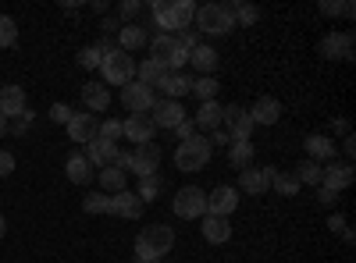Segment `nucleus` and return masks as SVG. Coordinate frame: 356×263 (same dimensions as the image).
<instances>
[{
  "mask_svg": "<svg viewBox=\"0 0 356 263\" xmlns=\"http://www.w3.org/2000/svg\"><path fill=\"white\" fill-rule=\"evenodd\" d=\"M175 246V228L168 224H150V228H143L139 231V239H136V260L139 263H154V260H164Z\"/></svg>",
  "mask_w": 356,
  "mask_h": 263,
  "instance_id": "obj_1",
  "label": "nucleus"
},
{
  "mask_svg": "<svg viewBox=\"0 0 356 263\" xmlns=\"http://www.w3.org/2000/svg\"><path fill=\"white\" fill-rule=\"evenodd\" d=\"M232 28H235V18H232L228 0H225V4H203V8H196V33L228 36Z\"/></svg>",
  "mask_w": 356,
  "mask_h": 263,
  "instance_id": "obj_2",
  "label": "nucleus"
},
{
  "mask_svg": "<svg viewBox=\"0 0 356 263\" xmlns=\"http://www.w3.org/2000/svg\"><path fill=\"white\" fill-rule=\"evenodd\" d=\"M100 75L104 85H129L136 78V57L125 50H111L100 57Z\"/></svg>",
  "mask_w": 356,
  "mask_h": 263,
  "instance_id": "obj_3",
  "label": "nucleus"
},
{
  "mask_svg": "<svg viewBox=\"0 0 356 263\" xmlns=\"http://www.w3.org/2000/svg\"><path fill=\"white\" fill-rule=\"evenodd\" d=\"M211 153H214V146L207 142V135H193L189 142H178L175 167L178 171H203L207 160H211Z\"/></svg>",
  "mask_w": 356,
  "mask_h": 263,
  "instance_id": "obj_4",
  "label": "nucleus"
},
{
  "mask_svg": "<svg viewBox=\"0 0 356 263\" xmlns=\"http://www.w3.org/2000/svg\"><path fill=\"white\" fill-rule=\"evenodd\" d=\"M171 210H175V217H182V221H200L207 214V192L196 189V185L178 189L175 199H171Z\"/></svg>",
  "mask_w": 356,
  "mask_h": 263,
  "instance_id": "obj_5",
  "label": "nucleus"
},
{
  "mask_svg": "<svg viewBox=\"0 0 356 263\" xmlns=\"http://www.w3.org/2000/svg\"><path fill=\"white\" fill-rule=\"evenodd\" d=\"M150 50H154V61H161L168 71H182L186 65H189V53L178 46V40L175 36H154L150 40Z\"/></svg>",
  "mask_w": 356,
  "mask_h": 263,
  "instance_id": "obj_6",
  "label": "nucleus"
},
{
  "mask_svg": "<svg viewBox=\"0 0 356 263\" xmlns=\"http://www.w3.org/2000/svg\"><path fill=\"white\" fill-rule=\"evenodd\" d=\"M221 125H225V132L232 135V142H246L250 135H253V118H250V110L246 107H239V103H228V107H221Z\"/></svg>",
  "mask_w": 356,
  "mask_h": 263,
  "instance_id": "obj_7",
  "label": "nucleus"
},
{
  "mask_svg": "<svg viewBox=\"0 0 356 263\" xmlns=\"http://www.w3.org/2000/svg\"><path fill=\"white\" fill-rule=\"evenodd\" d=\"M122 103L132 110V114H146V110H154L157 103V90H150V85H143V82H129L122 85Z\"/></svg>",
  "mask_w": 356,
  "mask_h": 263,
  "instance_id": "obj_8",
  "label": "nucleus"
},
{
  "mask_svg": "<svg viewBox=\"0 0 356 263\" xmlns=\"http://www.w3.org/2000/svg\"><path fill=\"white\" fill-rule=\"evenodd\" d=\"M161 167V146L157 142H143L132 150L129 157V171H136V178H146V174H157Z\"/></svg>",
  "mask_w": 356,
  "mask_h": 263,
  "instance_id": "obj_9",
  "label": "nucleus"
},
{
  "mask_svg": "<svg viewBox=\"0 0 356 263\" xmlns=\"http://www.w3.org/2000/svg\"><path fill=\"white\" fill-rule=\"evenodd\" d=\"M154 128H171L175 132V125L178 121H186L189 114H186V107H182V100H164V96H157V103H154Z\"/></svg>",
  "mask_w": 356,
  "mask_h": 263,
  "instance_id": "obj_10",
  "label": "nucleus"
},
{
  "mask_svg": "<svg viewBox=\"0 0 356 263\" xmlns=\"http://www.w3.org/2000/svg\"><path fill=\"white\" fill-rule=\"evenodd\" d=\"M235 207H239V189L218 185L214 192H207V217H228Z\"/></svg>",
  "mask_w": 356,
  "mask_h": 263,
  "instance_id": "obj_11",
  "label": "nucleus"
},
{
  "mask_svg": "<svg viewBox=\"0 0 356 263\" xmlns=\"http://www.w3.org/2000/svg\"><path fill=\"white\" fill-rule=\"evenodd\" d=\"M154 121H150V114H129V118L122 121V139L143 146V142H154Z\"/></svg>",
  "mask_w": 356,
  "mask_h": 263,
  "instance_id": "obj_12",
  "label": "nucleus"
},
{
  "mask_svg": "<svg viewBox=\"0 0 356 263\" xmlns=\"http://www.w3.org/2000/svg\"><path fill=\"white\" fill-rule=\"evenodd\" d=\"M321 53L328 61H353V33H328L321 40Z\"/></svg>",
  "mask_w": 356,
  "mask_h": 263,
  "instance_id": "obj_13",
  "label": "nucleus"
},
{
  "mask_svg": "<svg viewBox=\"0 0 356 263\" xmlns=\"http://www.w3.org/2000/svg\"><path fill=\"white\" fill-rule=\"evenodd\" d=\"M271 174H275V167H246V171H239V189L250 196H264L271 189Z\"/></svg>",
  "mask_w": 356,
  "mask_h": 263,
  "instance_id": "obj_14",
  "label": "nucleus"
},
{
  "mask_svg": "<svg viewBox=\"0 0 356 263\" xmlns=\"http://www.w3.org/2000/svg\"><path fill=\"white\" fill-rule=\"evenodd\" d=\"M68 128V139L72 142H93L97 139V128H100V121H97V114H72V121L65 125Z\"/></svg>",
  "mask_w": 356,
  "mask_h": 263,
  "instance_id": "obj_15",
  "label": "nucleus"
},
{
  "mask_svg": "<svg viewBox=\"0 0 356 263\" xmlns=\"http://www.w3.org/2000/svg\"><path fill=\"white\" fill-rule=\"evenodd\" d=\"M143 210H146V203L136 196V192H114L111 196V214H118V217H125V221H136V217H143Z\"/></svg>",
  "mask_w": 356,
  "mask_h": 263,
  "instance_id": "obj_16",
  "label": "nucleus"
},
{
  "mask_svg": "<svg viewBox=\"0 0 356 263\" xmlns=\"http://www.w3.org/2000/svg\"><path fill=\"white\" fill-rule=\"evenodd\" d=\"M89 164H93V171H104V167H111L114 164V157H118V146L114 142H104L100 135L93 139V142H86V153H82Z\"/></svg>",
  "mask_w": 356,
  "mask_h": 263,
  "instance_id": "obj_17",
  "label": "nucleus"
},
{
  "mask_svg": "<svg viewBox=\"0 0 356 263\" xmlns=\"http://www.w3.org/2000/svg\"><path fill=\"white\" fill-rule=\"evenodd\" d=\"M200 231H203V239L211 242V246H225L228 239H232V224H228V217H200Z\"/></svg>",
  "mask_w": 356,
  "mask_h": 263,
  "instance_id": "obj_18",
  "label": "nucleus"
},
{
  "mask_svg": "<svg viewBox=\"0 0 356 263\" xmlns=\"http://www.w3.org/2000/svg\"><path fill=\"white\" fill-rule=\"evenodd\" d=\"M25 114V90L22 85H4L0 90V118H22Z\"/></svg>",
  "mask_w": 356,
  "mask_h": 263,
  "instance_id": "obj_19",
  "label": "nucleus"
},
{
  "mask_svg": "<svg viewBox=\"0 0 356 263\" xmlns=\"http://www.w3.org/2000/svg\"><path fill=\"white\" fill-rule=\"evenodd\" d=\"M146 43H150V33H146L139 22H129V25L118 28V50L132 53V50H139V46H146Z\"/></svg>",
  "mask_w": 356,
  "mask_h": 263,
  "instance_id": "obj_20",
  "label": "nucleus"
},
{
  "mask_svg": "<svg viewBox=\"0 0 356 263\" xmlns=\"http://www.w3.org/2000/svg\"><path fill=\"white\" fill-rule=\"evenodd\" d=\"M189 65H193V71H200V75H214V71H218V65H221V57H218V50H214V46L200 43L196 50H189Z\"/></svg>",
  "mask_w": 356,
  "mask_h": 263,
  "instance_id": "obj_21",
  "label": "nucleus"
},
{
  "mask_svg": "<svg viewBox=\"0 0 356 263\" xmlns=\"http://www.w3.org/2000/svg\"><path fill=\"white\" fill-rule=\"evenodd\" d=\"M250 118H253V125H278L282 103H278L275 96H260V100L250 107Z\"/></svg>",
  "mask_w": 356,
  "mask_h": 263,
  "instance_id": "obj_22",
  "label": "nucleus"
},
{
  "mask_svg": "<svg viewBox=\"0 0 356 263\" xmlns=\"http://www.w3.org/2000/svg\"><path fill=\"white\" fill-rule=\"evenodd\" d=\"M82 103L93 110V114H104L111 107V90H107L104 82H86L82 85Z\"/></svg>",
  "mask_w": 356,
  "mask_h": 263,
  "instance_id": "obj_23",
  "label": "nucleus"
},
{
  "mask_svg": "<svg viewBox=\"0 0 356 263\" xmlns=\"http://www.w3.org/2000/svg\"><path fill=\"white\" fill-rule=\"evenodd\" d=\"M324 189H332V192H342V189H349L353 185V164L346 160V164H328L324 167V182H321Z\"/></svg>",
  "mask_w": 356,
  "mask_h": 263,
  "instance_id": "obj_24",
  "label": "nucleus"
},
{
  "mask_svg": "<svg viewBox=\"0 0 356 263\" xmlns=\"http://www.w3.org/2000/svg\"><path fill=\"white\" fill-rule=\"evenodd\" d=\"M157 90L164 93V100H182V96L193 90V78H189L186 71H168Z\"/></svg>",
  "mask_w": 356,
  "mask_h": 263,
  "instance_id": "obj_25",
  "label": "nucleus"
},
{
  "mask_svg": "<svg viewBox=\"0 0 356 263\" xmlns=\"http://www.w3.org/2000/svg\"><path fill=\"white\" fill-rule=\"evenodd\" d=\"M65 174H68L72 185H89V182H93V164H89L82 153H72L68 164H65Z\"/></svg>",
  "mask_w": 356,
  "mask_h": 263,
  "instance_id": "obj_26",
  "label": "nucleus"
},
{
  "mask_svg": "<svg viewBox=\"0 0 356 263\" xmlns=\"http://www.w3.org/2000/svg\"><path fill=\"white\" fill-rule=\"evenodd\" d=\"M193 125H196V128H203V132H214V128H221V103H218V100H207V103H200V110H196Z\"/></svg>",
  "mask_w": 356,
  "mask_h": 263,
  "instance_id": "obj_27",
  "label": "nucleus"
},
{
  "mask_svg": "<svg viewBox=\"0 0 356 263\" xmlns=\"http://www.w3.org/2000/svg\"><path fill=\"white\" fill-rule=\"evenodd\" d=\"M307 157L310 160H335V139H328V135H307Z\"/></svg>",
  "mask_w": 356,
  "mask_h": 263,
  "instance_id": "obj_28",
  "label": "nucleus"
},
{
  "mask_svg": "<svg viewBox=\"0 0 356 263\" xmlns=\"http://www.w3.org/2000/svg\"><path fill=\"white\" fill-rule=\"evenodd\" d=\"M97 178H100V185H104V192L107 196H114V192H125L129 189V174L122 171V167H104V171H97Z\"/></svg>",
  "mask_w": 356,
  "mask_h": 263,
  "instance_id": "obj_29",
  "label": "nucleus"
},
{
  "mask_svg": "<svg viewBox=\"0 0 356 263\" xmlns=\"http://www.w3.org/2000/svg\"><path fill=\"white\" fill-rule=\"evenodd\" d=\"M136 82H143V85H150V90H157V85L164 82V75H168V68L161 65V61H154V57H146V61L136 68Z\"/></svg>",
  "mask_w": 356,
  "mask_h": 263,
  "instance_id": "obj_30",
  "label": "nucleus"
},
{
  "mask_svg": "<svg viewBox=\"0 0 356 263\" xmlns=\"http://www.w3.org/2000/svg\"><path fill=\"white\" fill-rule=\"evenodd\" d=\"M193 18H196V4H193V0H171V22H175V33H182V28H193Z\"/></svg>",
  "mask_w": 356,
  "mask_h": 263,
  "instance_id": "obj_31",
  "label": "nucleus"
},
{
  "mask_svg": "<svg viewBox=\"0 0 356 263\" xmlns=\"http://www.w3.org/2000/svg\"><path fill=\"white\" fill-rule=\"evenodd\" d=\"M150 18H154V25L161 28V36H171V33H175V22H171V0H154V4H150Z\"/></svg>",
  "mask_w": 356,
  "mask_h": 263,
  "instance_id": "obj_32",
  "label": "nucleus"
},
{
  "mask_svg": "<svg viewBox=\"0 0 356 263\" xmlns=\"http://www.w3.org/2000/svg\"><path fill=\"white\" fill-rule=\"evenodd\" d=\"M228 160H232V167H239V171L253 167V142L250 139L246 142H228Z\"/></svg>",
  "mask_w": 356,
  "mask_h": 263,
  "instance_id": "obj_33",
  "label": "nucleus"
},
{
  "mask_svg": "<svg viewBox=\"0 0 356 263\" xmlns=\"http://www.w3.org/2000/svg\"><path fill=\"white\" fill-rule=\"evenodd\" d=\"M218 90H221V82L214 78V75H200V78H193V96H200V103H207V100H218Z\"/></svg>",
  "mask_w": 356,
  "mask_h": 263,
  "instance_id": "obj_34",
  "label": "nucleus"
},
{
  "mask_svg": "<svg viewBox=\"0 0 356 263\" xmlns=\"http://www.w3.org/2000/svg\"><path fill=\"white\" fill-rule=\"evenodd\" d=\"M228 8H232L235 28H239V25H253V22L260 18V8H253V4H239V0H228Z\"/></svg>",
  "mask_w": 356,
  "mask_h": 263,
  "instance_id": "obj_35",
  "label": "nucleus"
},
{
  "mask_svg": "<svg viewBox=\"0 0 356 263\" xmlns=\"http://www.w3.org/2000/svg\"><path fill=\"white\" fill-rule=\"evenodd\" d=\"M296 178H300V185L307 182V185H321L324 182V167L317 164V160H303L300 167H296Z\"/></svg>",
  "mask_w": 356,
  "mask_h": 263,
  "instance_id": "obj_36",
  "label": "nucleus"
},
{
  "mask_svg": "<svg viewBox=\"0 0 356 263\" xmlns=\"http://www.w3.org/2000/svg\"><path fill=\"white\" fill-rule=\"evenodd\" d=\"M271 189H278L282 196H296V192H300V178H296V171H292V174L275 171V174H271Z\"/></svg>",
  "mask_w": 356,
  "mask_h": 263,
  "instance_id": "obj_37",
  "label": "nucleus"
},
{
  "mask_svg": "<svg viewBox=\"0 0 356 263\" xmlns=\"http://www.w3.org/2000/svg\"><path fill=\"white\" fill-rule=\"evenodd\" d=\"M82 210L86 214H111V196L107 192H89L82 199Z\"/></svg>",
  "mask_w": 356,
  "mask_h": 263,
  "instance_id": "obj_38",
  "label": "nucleus"
},
{
  "mask_svg": "<svg viewBox=\"0 0 356 263\" xmlns=\"http://www.w3.org/2000/svg\"><path fill=\"white\" fill-rule=\"evenodd\" d=\"M18 40V25L11 15H0V46H15Z\"/></svg>",
  "mask_w": 356,
  "mask_h": 263,
  "instance_id": "obj_39",
  "label": "nucleus"
},
{
  "mask_svg": "<svg viewBox=\"0 0 356 263\" xmlns=\"http://www.w3.org/2000/svg\"><path fill=\"white\" fill-rule=\"evenodd\" d=\"M157 192H161V174H146V178H139V192H136V196H139L143 203L154 199Z\"/></svg>",
  "mask_w": 356,
  "mask_h": 263,
  "instance_id": "obj_40",
  "label": "nucleus"
},
{
  "mask_svg": "<svg viewBox=\"0 0 356 263\" xmlns=\"http://www.w3.org/2000/svg\"><path fill=\"white\" fill-rule=\"evenodd\" d=\"M97 135H100L104 142H114V146H118V139H122V121H114V118H107V121H100V128H97Z\"/></svg>",
  "mask_w": 356,
  "mask_h": 263,
  "instance_id": "obj_41",
  "label": "nucleus"
},
{
  "mask_svg": "<svg viewBox=\"0 0 356 263\" xmlns=\"http://www.w3.org/2000/svg\"><path fill=\"white\" fill-rule=\"evenodd\" d=\"M100 50L97 46H86V50H79V68H86V71H93V68H100Z\"/></svg>",
  "mask_w": 356,
  "mask_h": 263,
  "instance_id": "obj_42",
  "label": "nucleus"
},
{
  "mask_svg": "<svg viewBox=\"0 0 356 263\" xmlns=\"http://www.w3.org/2000/svg\"><path fill=\"white\" fill-rule=\"evenodd\" d=\"M72 114H75V110H72L68 103H54V107H50V121H57V125H68V121H72Z\"/></svg>",
  "mask_w": 356,
  "mask_h": 263,
  "instance_id": "obj_43",
  "label": "nucleus"
},
{
  "mask_svg": "<svg viewBox=\"0 0 356 263\" xmlns=\"http://www.w3.org/2000/svg\"><path fill=\"white\" fill-rule=\"evenodd\" d=\"M139 8H143L139 0H125V4L118 8V18H125V25H129L132 18H139Z\"/></svg>",
  "mask_w": 356,
  "mask_h": 263,
  "instance_id": "obj_44",
  "label": "nucleus"
},
{
  "mask_svg": "<svg viewBox=\"0 0 356 263\" xmlns=\"http://www.w3.org/2000/svg\"><path fill=\"white\" fill-rule=\"evenodd\" d=\"M175 135L182 139V142H189V139L196 135V125H193V118H186V121H178V125H175Z\"/></svg>",
  "mask_w": 356,
  "mask_h": 263,
  "instance_id": "obj_45",
  "label": "nucleus"
},
{
  "mask_svg": "<svg viewBox=\"0 0 356 263\" xmlns=\"http://www.w3.org/2000/svg\"><path fill=\"white\" fill-rule=\"evenodd\" d=\"M33 118H36V114L25 107V114H22V118H18V121L11 125V132H15V135H25V132H29V125H33Z\"/></svg>",
  "mask_w": 356,
  "mask_h": 263,
  "instance_id": "obj_46",
  "label": "nucleus"
},
{
  "mask_svg": "<svg viewBox=\"0 0 356 263\" xmlns=\"http://www.w3.org/2000/svg\"><path fill=\"white\" fill-rule=\"evenodd\" d=\"M8 174H15V157L8 150H0V178H8Z\"/></svg>",
  "mask_w": 356,
  "mask_h": 263,
  "instance_id": "obj_47",
  "label": "nucleus"
},
{
  "mask_svg": "<svg viewBox=\"0 0 356 263\" xmlns=\"http://www.w3.org/2000/svg\"><path fill=\"white\" fill-rule=\"evenodd\" d=\"M342 4H346V0H324V4H321V15L335 18V15H342Z\"/></svg>",
  "mask_w": 356,
  "mask_h": 263,
  "instance_id": "obj_48",
  "label": "nucleus"
},
{
  "mask_svg": "<svg viewBox=\"0 0 356 263\" xmlns=\"http://www.w3.org/2000/svg\"><path fill=\"white\" fill-rule=\"evenodd\" d=\"M335 196H339V192H332V189L317 185V203H321V207H335Z\"/></svg>",
  "mask_w": 356,
  "mask_h": 263,
  "instance_id": "obj_49",
  "label": "nucleus"
},
{
  "mask_svg": "<svg viewBox=\"0 0 356 263\" xmlns=\"http://www.w3.org/2000/svg\"><path fill=\"white\" fill-rule=\"evenodd\" d=\"M207 142H211V146H214V142H218V146H228V142H232V135H228L225 128H214V132H211V139H207Z\"/></svg>",
  "mask_w": 356,
  "mask_h": 263,
  "instance_id": "obj_50",
  "label": "nucleus"
},
{
  "mask_svg": "<svg viewBox=\"0 0 356 263\" xmlns=\"http://www.w3.org/2000/svg\"><path fill=\"white\" fill-rule=\"evenodd\" d=\"M328 228H332V231H346V217H342V214H332V217H328Z\"/></svg>",
  "mask_w": 356,
  "mask_h": 263,
  "instance_id": "obj_51",
  "label": "nucleus"
},
{
  "mask_svg": "<svg viewBox=\"0 0 356 263\" xmlns=\"http://www.w3.org/2000/svg\"><path fill=\"white\" fill-rule=\"evenodd\" d=\"M342 150H346V157H353V153H356V139H353V135H346V139H342Z\"/></svg>",
  "mask_w": 356,
  "mask_h": 263,
  "instance_id": "obj_52",
  "label": "nucleus"
},
{
  "mask_svg": "<svg viewBox=\"0 0 356 263\" xmlns=\"http://www.w3.org/2000/svg\"><path fill=\"white\" fill-rule=\"evenodd\" d=\"M100 28H104V33H118V28H122V22H118V18H107Z\"/></svg>",
  "mask_w": 356,
  "mask_h": 263,
  "instance_id": "obj_53",
  "label": "nucleus"
},
{
  "mask_svg": "<svg viewBox=\"0 0 356 263\" xmlns=\"http://www.w3.org/2000/svg\"><path fill=\"white\" fill-rule=\"evenodd\" d=\"M8 135V118H0V139Z\"/></svg>",
  "mask_w": 356,
  "mask_h": 263,
  "instance_id": "obj_54",
  "label": "nucleus"
},
{
  "mask_svg": "<svg viewBox=\"0 0 356 263\" xmlns=\"http://www.w3.org/2000/svg\"><path fill=\"white\" fill-rule=\"evenodd\" d=\"M4 235H8V221H4V217H0V239H4Z\"/></svg>",
  "mask_w": 356,
  "mask_h": 263,
  "instance_id": "obj_55",
  "label": "nucleus"
},
{
  "mask_svg": "<svg viewBox=\"0 0 356 263\" xmlns=\"http://www.w3.org/2000/svg\"><path fill=\"white\" fill-rule=\"evenodd\" d=\"M154 263H168V260H154Z\"/></svg>",
  "mask_w": 356,
  "mask_h": 263,
  "instance_id": "obj_56",
  "label": "nucleus"
}]
</instances>
